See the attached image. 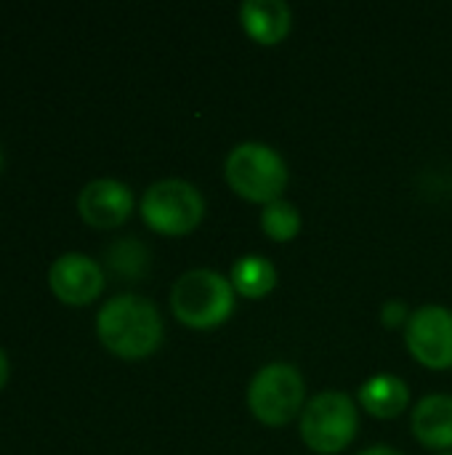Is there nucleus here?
Here are the masks:
<instances>
[{
    "label": "nucleus",
    "instance_id": "obj_2",
    "mask_svg": "<svg viewBox=\"0 0 452 455\" xmlns=\"http://www.w3.org/2000/svg\"><path fill=\"white\" fill-rule=\"evenodd\" d=\"M234 285L213 269L184 272L170 291V309L186 328L208 331L229 320L234 309Z\"/></svg>",
    "mask_w": 452,
    "mask_h": 455
},
{
    "label": "nucleus",
    "instance_id": "obj_16",
    "mask_svg": "<svg viewBox=\"0 0 452 455\" xmlns=\"http://www.w3.org/2000/svg\"><path fill=\"white\" fill-rule=\"evenodd\" d=\"M381 320H384V325H389V328H394V325H400V323H408L410 317H408V307L402 304V301H386L384 307H381Z\"/></svg>",
    "mask_w": 452,
    "mask_h": 455
},
{
    "label": "nucleus",
    "instance_id": "obj_12",
    "mask_svg": "<svg viewBox=\"0 0 452 455\" xmlns=\"http://www.w3.org/2000/svg\"><path fill=\"white\" fill-rule=\"evenodd\" d=\"M410 403V389L400 376L378 373L360 387V405L376 419H394Z\"/></svg>",
    "mask_w": 452,
    "mask_h": 455
},
{
    "label": "nucleus",
    "instance_id": "obj_19",
    "mask_svg": "<svg viewBox=\"0 0 452 455\" xmlns=\"http://www.w3.org/2000/svg\"><path fill=\"white\" fill-rule=\"evenodd\" d=\"M0 165H3V155H0Z\"/></svg>",
    "mask_w": 452,
    "mask_h": 455
},
{
    "label": "nucleus",
    "instance_id": "obj_10",
    "mask_svg": "<svg viewBox=\"0 0 452 455\" xmlns=\"http://www.w3.org/2000/svg\"><path fill=\"white\" fill-rule=\"evenodd\" d=\"M413 435L434 451L452 448V397L450 395H429L424 397L410 416Z\"/></svg>",
    "mask_w": 452,
    "mask_h": 455
},
{
    "label": "nucleus",
    "instance_id": "obj_7",
    "mask_svg": "<svg viewBox=\"0 0 452 455\" xmlns=\"http://www.w3.org/2000/svg\"><path fill=\"white\" fill-rule=\"evenodd\" d=\"M410 355L434 371L452 368V312L445 307H421L405 325Z\"/></svg>",
    "mask_w": 452,
    "mask_h": 455
},
{
    "label": "nucleus",
    "instance_id": "obj_6",
    "mask_svg": "<svg viewBox=\"0 0 452 455\" xmlns=\"http://www.w3.org/2000/svg\"><path fill=\"white\" fill-rule=\"evenodd\" d=\"M141 216L149 229L178 237L192 232L205 216V200L200 189L184 179L155 181L141 197Z\"/></svg>",
    "mask_w": 452,
    "mask_h": 455
},
{
    "label": "nucleus",
    "instance_id": "obj_13",
    "mask_svg": "<svg viewBox=\"0 0 452 455\" xmlns=\"http://www.w3.org/2000/svg\"><path fill=\"white\" fill-rule=\"evenodd\" d=\"M232 285L245 299H264L277 285V269L269 259L248 253L232 264Z\"/></svg>",
    "mask_w": 452,
    "mask_h": 455
},
{
    "label": "nucleus",
    "instance_id": "obj_3",
    "mask_svg": "<svg viewBox=\"0 0 452 455\" xmlns=\"http://www.w3.org/2000/svg\"><path fill=\"white\" fill-rule=\"evenodd\" d=\"M229 187L253 203H274L280 200L288 184V165L277 149L261 141L237 144L224 165Z\"/></svg>",
    "mask_w": 452,
    "mask_h": 455
},
{
    "label": "nucleus",
    "instance_id": "obj_20",
    "mask_svg": "<svg viewBox=\"0 0 452 455\" xmlns=\"http://www.w3.org/2000/svg\"><path fill=\"white\" fill-rule=\"evenodd\" d=\"M440 455H452V453H440Z\"/></svg>",
    "mask_w": 452,
    "mask_h": 455
},
{
    "label": "nucleus",
    "instance_id": "obj_4",
    "mask_svg": "<svg viewBox=\"0 0 452 455\" xmlns=\"http://www.w3.org/2000/svg\"><path fill=\"white\" fill-rule=\"evenodd\" d=\"M304 397H306L304 376L290 363L264 365L248 387L250 413L266 427L290 424L301 413Z\"/></svg>",
    "mask_w": 452,
    "mask_h": 455
},
{
    "label": "nucleus",
    "instance_id": "obj_14",
    "mask_svg": "<svg viewBox=\"0 0 452 455\" xmlns=\"http://www.w3.org/2000/svg\"><path fill=\"white\" fill-rule=\"evenodd\" d=\"M261 229L277 240V243H288L298 235L301 229V211L288 203V200H274V203H266L264 211H261Z\"/></svg>",
    "mask_w": 452,
    "mask_h": 455
},
{
    "label": "nucleus",
    "instance_id": "obj_8",
    "mask_svg": "<svg viewBox=\"0 0 452 455\" xmlns=\"http://www.w3.org/2000/svg\"><path fill=\"white\" fill-rule=\"evenodd\" d=\"M48 285L59 301L85 307L104 291V272L93 259L83 253H64L51 264Z\"/></svg>",
    "mask_w": 452,
    "mask_h": 455
},
{
    "label": "nucleus",
    "instance_id": "obj_1",
    "mask_svg": "<svg viewBox=\"0 0 452 455\" xmlns=\"http://www.w3.org/2000/svg\"><path fill=\"white\" fill-rule=\"evenodd\" d=\"M96 333L112 355L123 360H141L163 344L165 331L163 317L149 299L123 293L99 309Z\"/></svg>",
    "mask_w": 452,
    "mask_h": 455
},
{
    "label": "nucleus",
    "instance_id": "obj_15",
    "mask_svg": "<svg viewBox=\"0 0 452 455\" xmlns=\"http://www.w3.org/2000/svg\"><path fill=\"white\" fill-rule=\"evenodd\" d=\"M107 261L125 280H139L147 269V248L139 240H120L107 251Z\"/></svg>",
    "mask_w": 452,
    "mask_h": 455
},
{
    "label": "nucleus",
    "instance_id": "obj_11",
    "mask_svg": "<svg viewBox=\"0 0 452 455\" xmlns=\"http://www.w3.org/2000/svg\"><path fill=\"white\" fill-rule=\"evenodd\" d=\"M240 21L253 40L277 45L290 32L293 16L285 0H245L240 5Z\"/></svg>",
    "mask_w": 452,
    "mask_h": 455
},
{
    "label": "nucleus",
    "instance_id": "obj_9",
    "mask_svg": "<svg viewBox=\"0 0 452 455\" xmlns=\"http://www.w3.org/2000/svg\"><path fill=\"white\" fill-rule=\"evenodd\" d=\"M77 211L85 224L96 229H115L131 216L133 192L117 179H96L77 195Z\"/></svg>",
    "mask_w": 452,
    "mask_h": 455
},
{
    "label": "nucleus",
    "instance_id": "obj_17",
    "mask_svg": "<svg viewBox=\"0 0 452 455\" xmlns=\"http://www.w3.org/2000/svg\"><path fill=\"white\" fill-rule=\"evenodd\" d=\"M360 455H402V453H400V451H394V448H389V445H373V448L362 451Z\"/></svg>",
    "mask_w": 452,
    "mask_h": 455
},
{
    "label": "nucleus",
    "instance_id": "obj_5",
    "mask_svg": "<svg viewBox=\"0 0 452 455\" xmlns=\"http://www.w3.org/2000/svg\"><path fill=\"white\" fill-rule=\"evenodd\" d=\"M360 413L349 395L322 392L301 413V440L314 453H341L357 435Z\"/></svg>",
    "mask_w": 452,
    "mask_h": 455
},
{
    "label": "nucleus",
    "instance_id": "obj_18",
    "mask_svg": "<svg viewBox=\"0 0 452 455\" xmlns=\"http://www.w3.org/2000/svg\"><path fill=\"white\" fill-rule=\"evenodd\" d=\"M5 381H8V360H5V352L0 349V389L5 387Z\"/></svg>",
    "mask_w": 452,
    "mask_h": 455
}]
</instances>
